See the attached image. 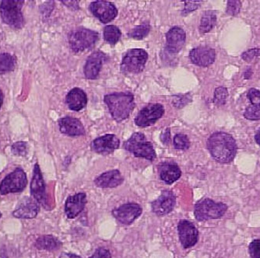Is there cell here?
<instances>
[{
  "mask_svg": "<svg viewBox=\"0 0 260 258\" xmlns=\"http://www.w3.org/2000/svg\"><path fill=\"white\" fill-rule=\"evenodd\" d=\"M164 138L162 141H163V142H166V143H169V140H170V131H169V129H168V130L165 131V133L162 135L161 138Z\"/></svg>",
  "mask_w": 260,
  "mask_h": 258,
  "instance_id": "60d3db41",
  "label": "cell"
},
{
  "mask_svg": "<svg viewBox=\"0 0 260 258\" xmlns=\"http://www.w3.org/2000/svg\"><path fill=\"white\" fill-rule=\"evenodd\" d=\"M207 148L212 157L220 163H229L237 154L235 138L225 132H215L207 140Z\"/></svg>",
  "mask_w": 260,
  "mask_h": 258,
  "instance_id": "6da1fadb",
  "label": "cell"
},
{
  "mask_svg": "<svg viewBox=\"0 0 260 258\" xmlns=\"http://www.w3.org/2000/svg\"><path fill=\"white\" fill-rule=\"evenodd\" d=\"M89 258H112V255L107 249L100 247V248L97 249L93 254Z\"/></svg>",
  "mask_w": 260,
  "mask_h": 258,
  "instance_id": "f35d334b",
  "label": "cell"
},
{
  "mask_svg": "<svg viewBox=\"0 0 260 258\" xmlns=\"http://www.w3.org/2000/svg\"><path fill=\"white\" fill-rule=\"evenodd\" d=\"M190 98L187 97V95L181 96L180 98L177 97L176 100L173 102V105H175V107H182L185 106V104L190 101Z\"/></svg>",
  "mask_w": 260,
  "mask_h": 258,
  "instance_id": "ab89813d",
  "label": "cell"
},
{
  "mask_svg": "<svg viewBox=\"0 0 260 258\" xmlns=\"http://www.w3.org/2000/svg\"><path fill=\"white\" fill-rule=\"evenodd\" d=\"M143 212L141 206L137 203H126L112 211V215L115 218L124 225H130Z\"/></svg>",
  "mask_w": 260,
  "mask_h": 258,
  "instance_id": "8fae6325",
  "label": "cell"
},
{
  "mask_svg": "<svg viewBox=\"0 0 260 258\" xmlns=\"http://www.w3.org/2000/svg\"><path fill=\"white\" fill-rule=\"evenodd\" d=\"M59 258H81L80 256L71 253H63L61 254L60 257Z\"/></svg>",
  "mask_w": 260,
  "mask_h": 258,
  "instance_id": "b9f144b4",
  "label": "cell"
},
{
  "mask_svg": "<svg viewBox=\"0 0 260 258\" xmlns=\"http://www.w3.org/2000/svg\"><path fill=\"white\" fill-rule=\"evenodd\" d=\"M260 49L258 48H254V49H249L246 52H243L242 55V58L245 62H249L253 59L255 57L259 56Z\"/></svg>",
  "mask_w": 260,
  "mask_h": 258,
  "instance_id": "8d00e7d4",
  "label": "cell"
},
{
  "mask_svg": "<svg viewBox=\"0 0 260 258\" xmlns=\"http://www.w3.org/2000/svg\"><path fill=\"white\" fill-rule=\"evenodd\" d=\"M228 205L222 202H215L210 198H204L195 205L194 215L200 222L221 218L226 213Z\"/></svg>",
  "mask_w": 260,
  "mask_h": 258,
  "instance_id": "277c9868",
  "label": "cell"
},
{
  "mask_svg": "<svg viewBox=\"0 0 260 258\" xmlns=\"http://www.w3.org/2000/svg\"><path fill=\"white\" fill-rule=\"evenodd\" d=\"M87 195L85 193H78L67 198L65 205V212L67 218H74L85 208Z\"/></svg>",
  "mask_w": 260,
  "mask_h": 258,
  "instance_id": "ffe728a7",
  "label": "cell"
},
{
  "mask_svg": "<svg viewBox=\"0 0 260 258\" xmlns=\"http://www.w3.org/2000/svg\"><path fill=\"white\" fill-rule=\"evenodd\" d=\"M60 132L70 136L85 135V128L79 119L72 117H65L58 120Z\"/></svg>",
  "mask_w": 260,
  "mask_h": 258,
  "instance_id": "44dd1931",
  "label": "cell"
},
{
  "mask_svg": "<svg viewBox=\"0 0 260 258\" xmlns=\"http://www.w3.org/2000/svg\"><path fill=\"white\" fill-rule=\"evenodd\" d=\"M215 58V50L208 46L197 47L189 52L191 62L200 67L209 66L214 63Z\"/></svg>",
  "mask_w": 260,
  "mask_h": 258,
  "instance_id": "9a60e30c",
  "label": "cell"
},
{
  "mask_svg": "<svg viewBox=\"0 0 260 258\" xmlns=\"http://www.w3.org/2000/svg\"><path fill=\"white\" fill-rule=\"evenodd\" d=\"M124 177L118 170H109L101 174L94 180L96 186L101 189H114L122 185Z\"/></svg>",
  "mask_w": 260,
  "mask_h": 258,
  "instance_id": "7402d4cb",
  "label": "cell"
},
{
  "mask_svg": "<svg viewBox=\"0 0 260 258\" xmlns=\"http://www.w3.org/2000/svg\"><path fill=\"white\" fill-rule=\"evenodd\" d=\"M23 0H4L0 6V13L3 20L10 27L20 28L23 26V17L21 8Z\"/></svg>",
  "mask_w": 260,
  "mask_h": 258,
  "instance_id": "52a82bcc",
  "label": "cell"
},
{
  "mask_svg": "<svg viewBox=\"0 0 260 258\" xmlns=\"http://www.w3.org/2000/svg\"><path fill=\"white\" fill-rule=\"evenodd\" d=\"M201 1H187L185 2V8L182 11V15L185 16L189 14L190 12L194 11L199 8Z\"/></svg>",
  "mask_w": 260,
  "mask_h": 258,
  "instance_id": "74e56055",
  "label": "cell"
},
{
  "mask_svg": "<svg viewBox=\"0 0 260 258\" xmlns=\"http://www.w3.org/2000/svg\"><path fill=\"white\" fill-rule=\"evenodd\" d=\"M15 67V58L10 54L0 55V74L12 71Z\"/></svg>",
  "mask_w": 260,
  "mask_h": 258,
  "instance_id": "83f0119b",
  "label": "cell"
},
{
  "mask_svg": "<svg viewBox=\"0 0 260 258\" xmlns=\"http://www.w3.org/2000/svg\"><path fill=\"white\" fill-rule=\"evenodd\" d=\"M104 101L109 107L112 118L117 122L128 119L136 106L134 95L128 92L108 94L105 96Z\"/></svg>",
  "mask_w": 260,
  "mask_h": 258,
  "instance_id": "7a4b0ae2",
  "label": "cell"
},
{
  "mask_svg": "<svg viewBox=\"0 0 260 258\" xmlns=\"http://www.w3.org/2000/svg\"><path fill=\"white\" fill-rule=\"evenodd\" d=\"M12 153L16 156H25L27 153V142H18L12 145Z\"/></svg>",
  "mask_w": 260,
  "mask_h": 258,
  "instance_id": "e575fe53",
  "label": "cell"
},
{
  "mask_svg": "<svg viewBox=\"0 0 260 258\" xmlns=\"http://www.w3.org/2000/svg\"><path fill=\"white\" fill-rule=\"evenodd\" d=\"M185 40L186 34L182 27H172L166 34V49L171 53H178L185 45Z\"/></svg>",
  "mask_w": 260,
  "mask_h": 258,
  "instance_id": "ac0fdd59",
  "label": "cell"
},
{
  "mask_svg": "<svg viewBox=\"0 0 260 258\" xmlns=\"http://www.w3.org/2000/svg\"><path fill=\"white\" fill-rule=\"evenodd\" d=\"M165 113V108L160 103H149L142 109L136 117L135 124L139 127L151 126L157 120L161 119Z\"/></svg>",
  "mask_w": 260,
  "mask_h": 258,
  "instance_id": "9c48e42d",
  "label": "cell"
},
{
  "mask_svg": "<svg viewBox=\"0 0 260 258\" xmlns=\"http://www.w3.org/2000/svg\"><path fill=\"white\" fill-rule=\"evenodd\" d=\"M249 254L252 258H260V240H255L249 244Z\"/></svg>",
  "mask_w": 260,
  "mask_h": 258,
  "instance_id": "d590c367",
  "label": "cell"
},
{
  "mask_svg": "<svg viewBox=\"0 0 260 258\" xmlns=\"http://www.w3.org/2000/svg\"><path fill=\"white\" fill-rule=\"evenodd\" d=\"M175 202L176 198L172 191H163L157 200L152 202V212L158 216H165L174 209Z\"/></svg>",
  "mask_w": 260,
  "mask_h": 258,
  "instance_id": "5bb4252c",
  "label": "cell"
},
{
  "mask_svg": "<svg viewBox=\"0 0 260 258\" xmlns=\"http://www.w3.org/2000/svg\"><path fill=\"white\" fill-rule=\"evenodd\" d=\"M179 240L184 248H190L197 244L199 232L192 223L188 220H180L178 225Z\"/></svg>",
  "mask_w": 260,
  "mask_h": 258,
  "instance_id": "7c38bea8",
  "label": "cell"
},
{
  "mask_svg": "<svg viewBox=\"0 0 260 258\" xmlns=\"http://www.w3.org/2000/svg\"><path fill=\"white\" fill-rule=\"evenodd\" d=\"M160 177L167 185H172L179 180L182 175V171L179 166L175 163H164L158 167Z\"/></svg>",
  "mask_w": 260,
  "mask_h": 258,
  "instance_id": "cb8c5ba5",
  "label": "cell"
},
{
  "mask_svg": "<svg viewBox=\"0 0 260 258\" xmlns=\"http://www.w3.org/2000/svg\"><path fill=\"white\" fill-rule=\"evenodd\" d=\"M26 173L22 169L17 168L7 176L0 185L1 195L22 192L27 186Z\"/></svg>",
  "mask_w": 260,
  "mask_h": 258,
  "instance_id": "ba28073f",
  "label": "cell"
},
{
  "mask_svg": "<svg viewBox=\"0 0 260 258\" xmlns=\"http://www.w3.org/2000/svg\"><path fill=\"white\" fill-rule=\"evenodd\" d=\"M3 103H4V95L1 90H0V108L2 107Z\"/></svg>",
  "mask_w": 260,
  "mask_h": 258,
  "instance_id": "ee69618b",
  "label": "cell"
},
{
  "mask_svg": "<svg viewBox=\"0 0 260 258\" xmlns=\"http://www.w3.org/2000/svg\"><path fill=\"white\" fill-rule=\"evenodd\" d=\"M103 35L105 42L113 45L119 42L122 33H121L119 27L116 26L109 25L106 26L104 28Z\"/></svg>",
  "mask_w": 260,
  "mask_h": 258,
  "instance_id": "4316f807",
  "label": "cell"
},
{
  "mask_svg": "<svg viewBox=\"0 0 260 258\" xmlns=\"http://www.w3.org/2000/svg\"><path fill=\"white\" fill-rule=\"evenodd\" d=\"M124 148L134 157L144 158L153 161L155 160L156 152L151 142L147 141L144 134L136 132L124 143Z\"/></svg>",
  "mask_w": 260,
  "mask_h": 258,
  "instance_id": "3957f363",
  "label": "cell"
},
{
  "mask_svg": "<svg viewBox=\"0 0 260 258\" xmlns=\"http://www.w3.org/2000/svg\"><path fill=\"white\" fill-rule=\"evenodd\" d=\"M30 194L35 200L39 202V203L42 204L45 207L47 206L48 204H47L45 182H44L40 167L38 164H36L34 168L33 178L30 183Z\"/></svg>",
  "mask_w": 260,
  "mask_h": 258,
  "instance_id": "e0dca14e",
  "label": "cell"
},
{
  "mask_svg": "<svg viewBox=\"0 0 260 258\" xmlns=\"http://www.w3.org/2000/svg\"><path fill=\"white\" fill-rule=\"evenodd\" d=\"M89 9L91 14L103 23H109L118 15V10L115 6L105 0H98L91 3Z\"/></svg>",
  "mask_w": 260,
  "mask_h": 258,
  "instance_id": "30bf717a",
  "label": "cell"
},
{
  "mask_svg": "<svg viewBox=\"0 0 260 258\" xmlns=\"http://www.w3.org/2000/svg\"><path fill=\"white\" fill-rule=\"evenodd\" d=\"M108 56L101 51H96L87 58L84 67V76L88 80H95Z\"/></svg>",
  "mask_w": 260,
  "mask_h": 258,
  "instance_id": "2e32d148",
  "label": "cell"
},
{
  "mask_svg": "<svg viewBox=\"0 0 260 258\" xmlns=\"http://www.w3.org/2000/svg\"><path fill=\"white\" fill-rule=\"evenodd\" d=\"M173 144L176 150H188L190 146V141L186 135L177 134L174 137Z\"/></svg>",
  "mask_w": 260,
  "mask_h": 258,
  "instance_id": "f546056e",
  "label": "cell"
},
{
  "mask_svg": "<svg viewBox=\"0 0 260 258\" xmlns=\"http://www.w3.org/2000/svg\"><path fill=\"white\" fill-rule=\"evenodd\" d=\"M147 59L148 54L144 49H129L122 58L121 71L125 74L140 73L145 68Z\"/></svg>",
  "mask_w": 260,
  "mask_h": 258,
  "instance_id": "8992f818",
  "label": "cell"
},
{
  "mask_svg": "<svg viewBox=\"0 0 260 258\" xmlns=\"http://www.w3.org/2000/svg\"><path fill=\"white\" fill-rule=\"evenodd\" d=\"M247 97L250 101L251 105L260 107V90L251 88L247 93Z\"/></svg>",
  "mask_w": 260,
  "mask_h": 258,
  "instance_id": "836d02e7",
  "label": "cell"
},
{
  "mask_svg": "<svg viewBox=\"0 0 260 258\" xmlns=\"http://www.w3.org/2000/svg\"><path fill=\"white\" fill-rule=\"evenodd\" d=\"M243 115L244 118L247 120H260V107L250 105V106L247 107L246 110L244 112Z\"/></svg>",
  "mask_w": 260,
  "mask_h": 258,
  "instance_id": "1f68e13d",
  "label": "cell"
},
{
  "mask_svg": "<svg viewBox=\"0 0 260 258\" xmlns=\"http://www.w3.org/2000/svg\"><path fill=\"white\" fill-rule=\"evenodd\" d=\"M39 211V202L35 198L25 197L20 201L13 215L16 218H34L38 215Z\"/></svg>",
  "mask_w": 260,
  "mask_h": 258,
  "instance_id": "d6986e66",
  "label": "cell"
},
{
  "mask_svg": "<svg viewBox=\"0 0 260 258\" xmlns=\"http://www.w3.org/2000/svg\"><path fill=\"white\" fill-rule=\"evenodd\" d=\"M66 101L70 110L79 112L84 109L87 105V94L81 89L74 88L69 92Z\"/></svg>",
  "mask_w": 260,
  "mask_h": 258,
  "instance_id": "603a6c76",
  "label": "cell"
},
{
  "mask_svg": "<svg viewBox=\"0 0 260 258\" xmlns=\"http://www.w3.org/2000/svg\"><path fill=\"white\" fill-rule=\"evenodd\" d=\"M228 97H229V92L227 88L223 87H217L214 91V103L217 106L224 105L227 101Z\"/></svg>",
  "mask_w": 260,
  "mask_h": 258,
  "instance_id": "4dcf8cb0",
  "label": "cell"
},
{
  "mask_svg": "<svg viewBox=\"0 0 260 258\" xmlns=\"http://www.w3.org/2000/svg\"><path fill=\"white\" fill-rule=\"evenodd\" d=\"M217 23V14L214 10H207L204 13L201 18L200 25V31L202 33H208Z\"/></svg>",
  "mask_w": 260,
  "mask_h": 258,
  "instance_id": "484cf974",
  "label": "cell"
},
{
  "mask_svg": "<svg viewBox=\"0 0 260 258\" xmlns=\"http://www.w3.org/2000/svg\"><path fill=\"white\" fill-rule=\"evenodd\" d=\"M1 216H2V214H1V212H0V218H1Z\"/></svg>",
  "mask_w": 260,
  "mask_h": 258,
  "instance_id": "f6af8a7d",
  "label": "cell"
},
{
  "mask_svg": "<svg viewBox=\"0 0 260 258\" xmlns=\"http://www.w3.org/2000/svg\"><path fill=\"white\" fill-rule=\"evenodd\" d=\"M120 141L119 138L113 134H107L103 136L95 138L91 142V150L101 155H109L115 150L119 149Z\"/></svg>",
  "mask_w": 260,
  "mask_h": 258,
  "instance_id": "4fadbf2b",
  "label": "cell"
},
{
  "mask_svg": "<svg viewBox=\"0 0 260 258\" xmlns=\"http://www.w3.org/2000/svg\"><path fill=\"white\" fill-rule=\"evenodd\" d=\"M242 8V3L239 0H231L228 1L226 12L229 15L236 16L239 14Z\"/></svg>",
  "mask_w": 260,
  "mask_h": 258,
  "instance_id": "d6a6232c",
  "label": "cell"
},
{
  "mask_svg": "<svg viewBox=\"0 0 260 258\" xmlns=\"http://www.w3.org/2000/svg\"><path fill=\"white\" fill-rule=\"evenodd\" d=\"M150 30V26L148 23H144L143 25L137 26L133 28L128 33V36L131 39H136V40H141L148 34Z\"/></svg>",
  "mask_w": 260,
  "mask_h": 258,
  "instance_id": "f1b7e54d",
  "label": "cell"
},
{
  "mask_svg": "<svg viewBox=\"0 0 260 258\" xmlns=\"http://www.w3.org/2000/svg\"><path fill=\"white\" fill-rule=\"evenodd\" d=\"M62 243L53 236L45 235L38 239L35 246L40 250H55L60 248Z\"/></svg>",
  "mask_w": 260,
  "mask_h": 258,
  "instance_id": "d4e9b609",
  "label": "cell"
},
{
  "mask_svg": "<svg viewBox=\"0 0 260 258\" xmlns=\"http://www.w3.org/2000/svg\"><path fill=\"white\" fill-rule=\"evenodd\" d=\"M99 39L98 32L84 27L75 29L69 35V43L76 53L90 49L95 45Z\"/></svg>",
  "mask_w": 260,
  "mask_h": 258,
  "instance_id": "5b68a950",
  "label": "cell"
},
{
  "mask_svg": "<svg viewBox=\"0 0 260 258\" xmlns=\"http://www.w3.org/2000/svg\"><path fill=\"white\" fill-rule=\"evenodd\" d=\"M255 141L257 144L260 146V128L258 131H257L255 135Z\"/></svg>",
  "mask_w": 260,
  "mask_h": 258,
  "instance_id": "7bdbcfd3",
  "label": "cell"
}]
</instances>
